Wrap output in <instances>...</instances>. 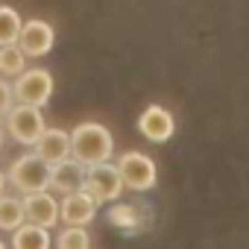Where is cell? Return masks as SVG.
Returning <instances> with one entry per match:
<instances>
[{
	"mask_svg": "<svg viewBox=\"0 0 249 249\" xmlns=\"http://www.w3.org/2000/svg\"><path fill=\"white\" fill-rule=\"evenodd\" d=\"M82 182H85V167H79L73 159L50 167V191H56L62 196L82 191Z\"/></svg>",
	"mask_w": 249,
	"mask_h": 249,
	"instance_id": "12",
	"label": "cell"
},
{
	"mask_svg": "<svg viewBox=\"0 0 249 249\" xmlns=\"http://www.w3.org/2000/svg\"><path fill=\"white\" fill-rule=\"evenodd\" d=\"M56 249H91L88 229H62L56 234Z\"/></svg>",
	"mask_w": 249,
	"mask_h": 249,
	"instance_id": "18",
	"label": "cell"
},
{
	"mask_svg": "<svg viewBox=\"0 0 249 249\" xmlns=\"http://www.w3.org/2000/svg\"><path fill=\"white\" fill-rule=\"evenodd\" d=\"M3 188H6V173L0 170V196H3Z\"/></svg>",
	"mask_w": 249,
	"mask_h": 249,
	"instance_id": "20",
	"label": "cell"
},
{
	"mask_svg": "<svg viewBox=\"0 0 249 249\" xmlns=\"http://www.w3.org/2000/svg\"><path fill=\"white\" fill-rule=\"evenodd\" d=\"M27 71V56L18 50V44L0 47V76L3 79H18Z\"/></svg>",
	"mask_w": 249,
	"mask_h": 249,
	"instance_id": "15",
	"label": "cell"
},
{
	"mask_svg": "<svg viewBox=\"0 0 249 249\" xmlns=\"http://www.w3.org/2000/svg\"><path fill=\"white\" fill-rule=\"evenodd\" d=\"M21 15L12 9V6H3L0 3V47H9V44H18V36H21Z\"/></svg>",
	"mask_w": 249,
	"mask_h": 249,
	"instance_id": "16",
	"label": "cell"
},
{
	"mask_svg": "<svg viewBox=\"0 0 249 249\" xmlns=\"http://www.w3.org/2000/svg\"><path fill=\"white\" fill-rule=\"evenodd\" d=\"M82 191H85V194H88V196H91L97 205L117 199V196H120V191H123V182H120V173H117V167H114L111 161H108V164L88 167V170H85Z\"/></svg>",
	"mask_w": 249,
	"mask_h": 249,
	"instance_id": "6",
	"label": "cell"
},
{
	"mask_svg": "<svg viewBox=\"0 0 249 249\" xmlns=\"http://www.w3.org/2000/svg\"><path fill=\"white\" fill-rule=\"evenodd\" d=\"M24 226V202L21 196H0V231H15Z\"/></svg>",
	"mask_w": 249,
	"mask_h": 249,
	"instance_id": "14",
	"label": "cell"
},
{
	"mask_svg": "<svg viewBox=\"0 0 249 249\" xmlns=\"http://www.w3.org/2000/svg\"><path fill=\"white\" fill-rule=\"evenodd\" d=\"M114 156V138L103 123H79L71 132V159L79 167H97V164H108Z\"/></svg>",
	"mask_w": 249,
	"mask_h": 249,
	"instance_id": "1",
	"label": "cell"
},
{
	"mask_svg": "<svg viewBox=\"0 0 249 249\" xmlns=\"http://www.w3.org/2000/svg\"><path fill=\"white\" fill-rule=\"evenodd\" d=\"M12 249H50V231L24 223L12 231Z\"/></svg>",
	"mask_w": 249,
	"mask_h": 249,
	"instance_id": "13",
	"label": "cell"
},
{
	"mask_svg": "<svg viewBox=\"0 0 249 249\" xmlns=\"http://www.w3.org/2000/svg\"><path fill=\"white\" fill-rule=\"evenodd\" d=\"M6 182H9L18 194H24V196H30V194H44V191H50V167H47L36 153H27V156H21V159L9 167Z\"/></svg>",
	"mask_w": 249,
	"mask_h": 249,
	"instance_id": "2",
	"label": "cell"
},
{
	"mask_svg": "<svg viewBox=\"0 0 249 249\" xmlns=\"http://www.w3.org/2000/svg\"><path fill=\"white\" fill-rule=\"evenodd\" d=\"M108 220H111L117 229H141V226H144V214H141V208H135V205H111Z\"/></svg>",
	"mask_w": 249,
	"mask_h": 249,
	"instance_id": "17",
	"label": "cell"
},
{
	"mask_svg": "<svg viewBox=\"0 0 249 249\" xmlns=\"http://www.w3.org/2000/svg\"><path fill=\"white\" fill-rule=\"evenodd\" d=\"M0 147H3V129H0Z\"/></svg>",
	"mask_w": 249,
	"mask_h": 249,
	"instance_id": "21",
	"label": "cell"
},
{
	"mask_svg": "<svg viewBox=\"0 0 249 249\" xmlns=\"http://www.w3.org/2000/svg\"><path fill=\"white\" fill-rule=\"evenodd\" d=\"M138 132L153 141V144H164L173 138L176 132V123H173V114L164 108V106H147L138 117Z\"/></svg>",
	"mask_w": 249,
	"mask_h": 249,
	"instance_id": "8",
	"label": "cell"
},
{
	"mask_svg": "<svg viewBox=\"0 0 249 249\" xmlns=\"http://www.w3.org/2000/svg\"><path fill=\"white\" fill-rule=\"evenodd\" d=\"M56 44V33L47 21L41 18H33V21H24L21 27V36H18V50L27 56V59H38V56H47Z\"/></svg>",
	"mask_w": 249,
	"mask_h": 249,
	"instance_id": "7",
	"label": "cell"
},
{
	"mask_svg": "<svg viewBox=\"0 0 249 249\" xmlns=\"http://www.w3.org/2000/svg\"><path fill=\"white\" fill-rule=\"evenodd\" d=\"M15 108V97H12V85L0 76V117H6Z\"/></svg>",
	"mask_w": 249,
	"mask_h": 249,
	"instance_id": "19",
	"label": "cell"
},
{
	"mask_svg": "<svg viewBox=\"0 0 249 249\" xmlns=\"http://www.w3.org/2000/svg\"><path fill=\"white\" fill-rule=\"evenodd\" d=\"M114 167H117V173H120L123 188L138 191V194L156 188L159 167H156V161H153L150 156H144V153H123Z\"/></svg>",
	"mask_w": 249,
	"mask_h": 249,
	"instance_id": "4",
	"label": "cell"
},
{
	"mask_svg": "<svg viewBox=\"0 0 249 249\" xmlns=\"http://www.w3.org/2000/svg\"><path fill=\"white\" fill-rule=\"evenodd\" d=\"M0 249H6V243H3V240H0Z\"/></svg>",
	"mask_w": 249,
	"mask_h": 249,
	"instance_id": "22",
	"label": "cell"
},
{
	"mask_svg": "<svg viewBox=\"0 0 249 249\" xmlns=\"http://www.w3.org/2000/svg\"><path fill=\"white\" fill-rule=\"evenodd\" d=\"M97 202L85 194V191H76V194H68L62 202H59V220L68 223V229H85L94 217H97Z\"/></svg>",
	"mask_w": 249,
	"mask_h": 249,
	"instance_id": "10",
	"label": "cell"
},
{
	"mask_svg": "<svg viewBox=\"0 0 249 249\" xmlns=\"http://www.w3.org/2000/svg\"><path fill=\"white\" fill-rule=\"evenodd\" d=\"M21 202H24V223L38 226V229H53L59 223V199L50 191L30 194Z\"/></svg>",
	"mask_w": 249,
	"mask_h": 249,
	"instance_id": "9",
	"label": "cell"
},
{
	"mask_svg": "<svg viewBox=\"0 0 249 249\" xmlns=\"http://www.w3.org/2000/svg\"><path fill=\"white\" fill-rule=\"evenodd\" d=\"M53 94V76L44 68H30L12 82V97L18 106L27 108H41Z\"/></svg>",
	"mask_w": 249,
	"mask_h": 249,
	"instance_id": "3",
	"label": "cell"
},
{
	"mask_svg": "<svg viewBox=\"0 0 249 249\" xmlns=\"http://www.w3.org/2000/svg\"><path fill=\"white\" fill-rule=\"evenodd\" d=\"M6 129L12 135V141L24 144V147H36L38 138L44 135L47 123L41 117V108H27V106H15L6 114Z\"/></svg>",
	"mask_w": 249,
	"mask_h": 249,
	"instance_id": "5",
	"label": "cell"
},
{
	"mask_svg": "<svg viewBox=\"0 0 249 249\" xmlns=\"http://www.w3.org/2000/svg\"><path fill=\"white\" fill-rule=\"evenodd\" d=\"M33 153L47 167H56V164L68 161L71 159V132H65V129H44V135L38 138Z\"/></svg>",
	"mask_w": 249,
	"mask_h": 249,
	"instance_id": "11",
	"label": "cell"
}]
</instances>
